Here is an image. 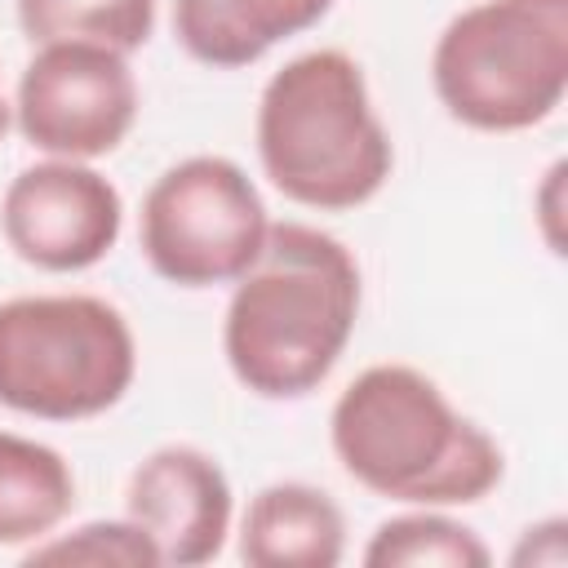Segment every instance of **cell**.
Instances as JSON below:
<instances>
[{"label": "cell", "mask_w": 568, "mask_h": 568, "mask_svg": "<svg viewBox=\"0 0 568 568\" xmlns=\"http://www.w3.org/2000/svg\"><path fill=\"white\" fill-rule=\"evenodd\" d=\"M359 302V262L337 235L311 222H271L222 315V355L235 382L257 399L320 390L355 337Z\"/></svg>", "instance_id": "1"}, {"label": "cell", "mask_w": 568, "mask_h": 568, "mask_svg": "<svg viewBox=\"0 0 568 568\" xmlns=\"http://www.w3.org/2000/svg\"><path fill=\"white\" fill-rule=\"evenodd\" d=\"M328 444L359 488L399 506H475L506 475L501 444L413 364L364 368L328 413Z\"/></svg>", "instance_id": "2"}, {"label": "cell", "mask_w": 568, "mask_h": 568, "mask_svg": "<svg viewBox=\"0 0 568 568\" xmlns=\"http://www.w3.org/2000/svg\"><path fill=\"white\" fill-rule=\"evenodd\" d=\"M253 138L271 186L315 213L368 204L395 169V146L373 111L364 67L346 49L288 58L262 84Z\"/></svg>", "instance_id": "3"}, {"label": "cell", "mask_w": 568, "mask_h": 568, "mask_svg": "<svg viewBox=\"0 0 568 568\" xmlns=\"http://www.w3.org/2000/svg\"><path fill=\"white\" fill-rule=\"evenodd\" d=\"M439 106L475 133H524L568 93V0H475L430 49Z\"/></svg>", "instance_id": "4"}, {"label": "cell", "mask_w": 568, "mask_h": 568, "mask_svg": "<svg viewBox=\"0 0 568 568\" xmlns=\"http://www.w3.org/2000/svg\"><path fill=\"white\" fill-rule=\"evenodd\" d=\"M138 377V342L120 306L93 293H22L0 302V408L36 422H89Z\"/></svg>", "instance_id": "5"}, {"label": "cell", "mask_w": 568, "mask_h": 568, "mask_svg": "<svg viewBox=\"0 0 568 568\" xmlns=\"http://www.w3.org/2000/svg\"><path fill=\"white\" fill-rule=\"evenodd\" d=\"M271 213L253 178L226 155H186L142 195L138 244L173 288L235 284L262 253Z\"/></svg>", "instance_id": "6"}, {"label": "cell", "mask_w": 568, "mask_h": 568, "mask_svg": "<svg viewBox=\"0 0 568 568\" xmlns=\"http://www.w3.org/2000/svg\"><path fill=\"white\" fill-rule=\"evenodd\" d=\"M18 133L58 160H102L138 124L129 53L102 44H36L13 93Z\"/></svg>", "instance_id": "7"}, {"label": "cell", "mask_w": 568, "mask_h": 568, "mask_svg": "<svg viewBox=\"0 0 568 568\" xmlns=\"http://www.w3.org/2000/svg\"><path fill=\"white\" fill-rule=\"evenodd\" d=\"M124 231V200L89 160L44 155L13 173L0 195V235L18 262L44 275L98 266Z\"/></svg>", "instance_id": "8"}, {"label": "cell", "mask_w": 568, "mask_h": 568, "mask_svg": "<svg viewBox=\"0 0 568 568\" xmlns=\"http://www.w3.org/2000/svg\"><path fill=\"white\" fill-rule=\"evenodd\" d=\"M124 515L151 537L160 564L200 568L222 555L235 519V497L217 457L195 444H164L133 466Z\"/></svg>", "instance_id": "9"}, {"label": "cell", "mask_w": 568, "mask_h": 568, "mask_svg": "<svg viewBox=\"0 0 568 568\" xmlns=\"http://www.w3.org/2000/svg\"><path fill=\"white\" fill-rule=\"evenodd\" d=\"M235 555L248 568H337L346 555V515L315 484H266L240 515Z\"/></svg>", "instance_id": "10"}, {"label": "cell", "mask_w": 568, "mask_h": 568, "mask_svg": "<svg viewBox=\"0 0 568 568\" xmlns=\"http://www.w3.org/2000/svg\"><path fill=\"white\" fill-rule=\"evenodd\" d=\"M328 9L333 0H173V36L195 62L240 71L311 31Z\"/></svg>", "instance_id": "11"}, {"label": "cell", "mask_w": 568, "mask_h": 568, "mask_svg": "<svg viewBox=\"0 0 568 568\" xmlns=\"http://www.w3.org/2000/svg\"><path fill=\"white\" fill-rule=\"evenodd\" d=\"M75 510L71 462L31 435L0 430V546H36Z\"/></svg>", "instance_id": "12"}, {"label": "cell", "mask_w": 568, "mask_h": 568, "mask_svg": "<svg viewBox=\"0 0 568 568\" xmlns=\"http://www.w3.org/2000/svg\"><path fill=\"white\" fill-rule=\"evenodd\" d=\"M359 559L368 568H488L493 550L448 510L408 506L373 528Z\"/></svg>", "instance_id": "13"}, {"label": "cell", "mask_w": 568, "mask_h": 568, "mask_svg": "<svg viewBox=\"0 0 568 568\" xmlns=\"http://www.w3.org/2000/svg\"><path fill=\"white\" fill-rule=\"evenodd\" d=\"M18 27L31 44H102L133 53L155 31V0H18Z\"/></svg>", "instance_id": "14"}, {"label": "cell", "mask_w": 568, "mask_h": 568, "mask_svg": "<svg viewBox=\"0 0 568 568\" xmlns=\"http://www.w3.org/2000/svg\"><path fill=\"white\" fill-rule=\"evenodd\" d=\"M22 564H93V568H160V550L151 537L124 519H89L71 532H49L44 541L27 546Z\"/></svg>", "instance_id": "15"}, {"label": "cell", "mask_w": 568, "mask_h": 568, "mask_svg": "<svg viewBox=\"0 0 568 568\" xmlns=\"http://www.w3.org/2000/svg\"><path fill=\"white\" fill-rule=\"evenodd\" d=\"M568 559V524L555 515V519H541V524H528L519 546L510 550V564L519 568H559Z\"/></svg>", "instance_id": "16"}, {"label": "cell", "mask_w": 568, "mask_h": 568, "mask_svg": "<svg viewBox=\"0 0 568 568\" xmlns=\"http://www.w3.org/2000/svg\"><path fill=\"white\" fill-rule=\"evenodd\" d=\"M559 191H564V160H555L546 169V182L537 191V226H541V240L550 253H564V204H559Z\"/></svg>", "instance_id": "17"}, {"label": "cell", "mask_w": 568, "mask_h": 568, "mask_svg": "<svg viewBox=\"0 0 568 568\" xmlns=\"http://www.w3.org/2000/svg\"><path fill=\"white\" fill-rule=\"evenodd\" d=\"M9 120H13V106L4 102V93H0V138H4V129H9Z\"/></svg>", "instance_id": "18"}]
</instances>
